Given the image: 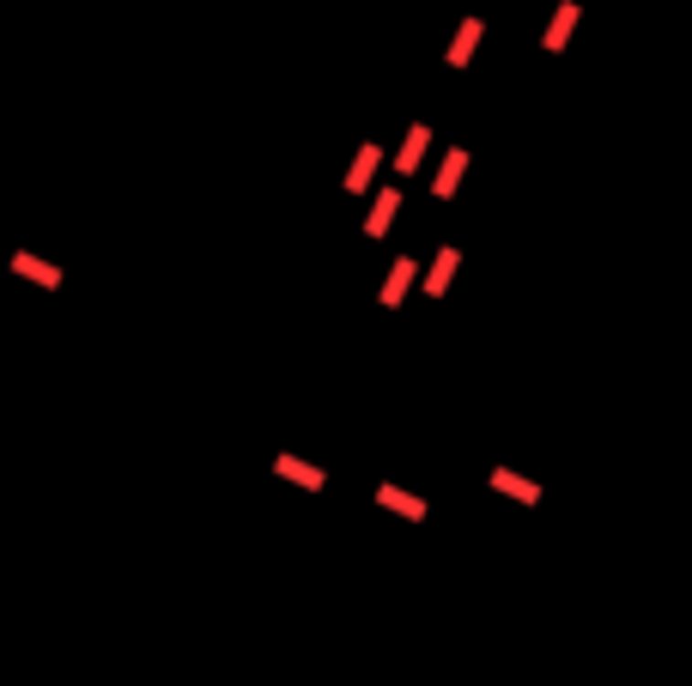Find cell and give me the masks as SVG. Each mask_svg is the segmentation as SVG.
<instances>
[{
  "label": "cell",
  "instance_id": "1",
  "mask_svg": "<svg viewBox=\"0 0 692 686\" xmlns=\"http://www.w3.org/2000/svg\"><path fill=\"white\" fill-rule=\"evenodd\" d=\"M571 25H577V6H559V18H553V31H547V43H553V49H559V43H565V31H571Z\"/></svg>",
  "mask_w": 692,
  "mask_h": 686
}]
</instances>
